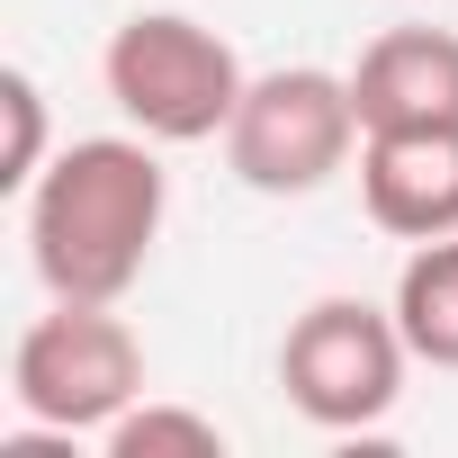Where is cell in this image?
I'll use <instances>...</instances> for the list:
<instances>
[{
	"label": "cell",
	"instance_id": "cell-1",
	"mask_svg": "<svg viewBox=\"0 0 458 458\" xmlns=\"http://www.w3.org/2000/svg\"><path fill=\"white\" fill-rule=\"evenodd\" d=\"M162 207H171V171H162L153 135L64 144L28 189V261H37L46 297L117 306L162 243Z\"/></svg>",
	"mask_w": 458,
	"mask_h": 458
},
{
	"label": "cell",
	"instance_id": "cell-2",
	"mask_svg": "<svg viewBox=\"0 0 458 458\" xmlns=\"http://www.w3.org/2000/svg\"><path fill=\"white\" fill-rule=\"evenodd\" d=\"M99 81H108L117 117L135 135H153V144H207V135H225L234 108H243V90H252L243 55L225 46L207 19H189V10H135L108 37Z\"/></svg>",
	"mask_w": 458,
	"mask_h": 458
},
{
	"label": "cell",
	"instance_id": "cell-3",
	"mask_svg": "<svg viewBox=\"0 0 458 458\" xmlns=\"http://www.w3.org/2000/svg\"><path fill=\"white\" fill-rule=\"evenodd\" d=\"M360 99H351V72H324V64H279V72H252L234 126H225V162H234L243 189L261 198H315L351 153H360Z\"/></svg>",
	"mask_w": 458,
	"mask_h": 458
},
{
	"label": "cell",
	"instance_id": "cell-4",
	"mask_svg": "<svg viewBox=\"0 0 458 458\" xmlns=\"http://www.w3.org/2000/svg\"><path fill=\"white\" fill-rule=\"evenodd\" d=\"M404 369H413V342H404L395 306H369V297H315L279 342V386L324 431L386 422L404 395Z\"/></svg>",
	"mask_w": 458,
	"mask_h": 458
},
{
	"label": "cell",
	"instance_id": "cell-5",
	"mask_svg": "<svg viewBox=\"0 0 458 458\" xmlns=\"http://www.w3.org/2000/svg\"><path fill=\"white\" fill-rule=\"evenodd\" d=\"M135 395H144V342L126 333L117 306L55 297V315H37L19 333V351H10V404H19V422L108 431Z\"/></svg>",
	"mask_w": 458,
	"mask_h": 458
},
{
	"label": "cell",
	"instance_id": "cell-6",
	"mask_svg": "<svg viewBox=\"0 0 458 458\" xmlns=\"http://www.w3.org/2000/svg\"><path fill=\"white\" fill-rule=\"evenodd\" d=\"M360 207L395 243L458 234V126H386L360 135Z\"/></svg>",
	"mask_w": 458,
	"mask_h": 458
},
{
	"label": "cell",
	"instance_id": "cell-7",
	"mask_svg": "<svg viewBox=\"0 0 458 458\" xmlns=\"http://www.w3.org/2000/svg\"><path fill=\"white\" fill-rule=\"evenodd\" d=\"M360 126H458V37L449 28H386L351 72Z\"/></svg>",
	"mask_w": 458,
	"mask_h": 458
},
{
	"label": "cell",
	"instance_id": "cell-8",
	"mask_svg": "<svg viewBox=\"0 0 458 458\" xmlns=\"http://www.w3.org/2000/svg\"><path fill=\"white\" fill-rule=\"evenodd\" d=\"M395 324L422 369H458V234L413 243L395 270Z\"/></svg>",
	"mask_w": 458,
	"mask_h": 458
},
{
	"label": "cell",
	"instance_id": "cell-9",
	"mask_svg": "<svg viewBox=\"0 0 458 458\" xmlns=\"http://www.w3.org/2000/svg\"><path fill=\"white\" fill-rule=\"evenodd\" d=\"M108 458H225V431L189 404H126L108 422Z\"/></svg>",
	"mask_w": 458,
	"mask_h": 458
},
{
	"label": "cell",
	"instance_id": "cell-10",
	"mask_svg": "<svg viewBox=\"0 0 458 458\" xmlns=\"http://www.w3.org/2000/svg\"><path fill=\"white\" fill-rule=\"evenodd\" d=\"M0 108H10V153H0V189H37L46 171V90L28 72H0Z\"/></svg>",
	"mask_w": 458,
	"mask_h": 458
}]
</instances>
